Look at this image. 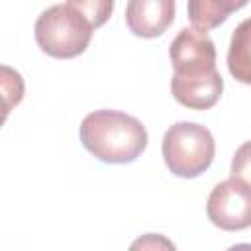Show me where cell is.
Segmentation results:
<instances>
[{
  "instance_id": "1",
  "label": "cell",
  "mask_w": 251,
  "mask_h": 251,
  "mask_svg": "<svg viewBox=\"0 0 251 251\" xmlns=\"http://www.w3.org/2000/svg\"><path fill=\"white\" fill-rule=\"evenodd\" d=\"M80 141L96 159L112 165L133 163L147 147L145 126L120 110H94L80 124Z\"/></svg>"
},
{
  "instance_id": "2",
  "label": "cell",
  "mask_w": 251,
  "mask_h": 251,
  "mask_svg": "<svg viewBox=\"0 0 251 251\" xmlns=\"http://www.w3.org/2000/svg\"><path fill=\"white\" fill-rule=\"evenodd\" d=\"M39 49L55 59H73L86 51L94 27L69 4L49 6L35 20Z\"/></svg>"
},
{
  "instance_id": "3",
  "label": "cell",
  "mask_w": 251,
  "mask_h": 251,
  "mask_svg": "<svg viewBox=\"0 0 251 251\" xmlns=\"http://www.w3.org/2000/svg\"><path fill=\"white\" fill-rule=\"evenodd\" d=\"M163 159L180 178H196L214 161L216 143L208 127L194 122H176L163 135Z\"/></svg>"
},
{
  "instance_id": "4",
  "label": "cell",
  "mask_w": 251,
  "mask_h": 251,
  "mask_svg": "<svg viewBox=\"0 0 251 251\" xmlns=\"http://www.w3.org/2000/svg\"><path fill=\"white\" fill-rule=\"evenodd\" d=\"M169 57L175 69L171 82H194L218 76L216 69V45L206 31L196 27H184L173 39Z\"/></svg>"
},
{
  "instance_id": "5",
  "label": "cell",
  "mask_w": 251,
  "mask_h": 251,
  "mask_svg": "<svg viewBox=\"0 0 251 251\" xmlns=\"http://www.w3.org/2000/svg\"><path fill=\"white\" fill-rule=\"evenodd\" d=\"M208 220L226 231H239L251 226V186L239 178L218 182L206 202Z\"/></svg>"
},
{
  "instance_id": "6",
  "label": "cell",
  "mask_w": 251,
  "mask_h": 251,
  "mask_svg": "<svg viewBox=\"0 0 251 251\" xmlns=\"http://www.w3.org/2000/svg\"><path fill=\"white\" fill-rule=\"evenodd\" d=\"M175 20V0H127L126 24L137 37H159Z\"/></svg>"
},
{
  "instance_id": "7",
  "label": "cell",
  "mask_w": 251,
  "mask_h": 251,
  "mask_svg": "<svg viewBox=\"0 0 251 251\" xmlns=\"http://www.w3.org/2000/svg\"><path fill=\"white\" fill-rule=\"evenodd\" d=\"M247 2L249 0H188V20L192 22V27L208 31L224 24Z\"/></svg>"
},
{
  "instance_id": "8",
  "label": "cell",
  "mask_w": 251,
  "mask_h": 251,
  "mask_svg": "<svg viewBox=\"0 0 251 251\" xmlns=\"http://www.w3.org/2000/svg\"><path fill=\"white\" fill-rule=\"evenodd\" d=\"M227 69L235 80L251 84V18L243 20L231 33Z\"/></svg>"
},
{
  "instance_id": "9",
  "label": "cell",
  "mask_w": 251,
  "mask_h": 251,
  "mask_svg": "<svg viewBox=\"0 0 251 251\" xmlns=\"http://www.w3.org/2000/svg\"><path fill=\"white\" fill-rule=\"evenodd\" d=\"M67 4L75 8L94 29L104 25L114 12V0H67Z\"/></svg>"
},
{
  "instance_id": "10",
  "label": "cell",
  "mask_w": 251,
  "mask_h": 251,
  "mask_svg": "<svg viewBox=\"0 0 251 251\" xmlns=\"http://www.w3.org/2000/svg\"><path fill=\"white\" fill-rule=\"evenodd\" d=\"M231 176L251 186V141L239 145L231 159Z\"/></svg>"
},
{
  "instance_id": "11",
  "label": "cell",
  "mask_w": 251,
  "mask_h": 251,
  "mask_svg": "<svg viewBox=\"0 0 251 251\" xmlns=\"http://www.w3.org/2000/svg\"><path fill=\"white\" fill-rule=\"evenodd\" d=\"M137 247H143V249H155V247H167V249H175V245L165 239L163 235H155V233H147L143 239H137L131 249H137Z\"/></svg>"
}]
</instances>
